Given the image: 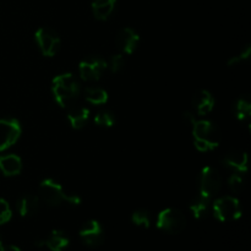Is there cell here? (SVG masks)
Segmentation results:
<instances>
[{
  "instance_id": "obj_5",
  "label": "cell",
  "mask_w": 251,
  "mask_h": 251,
  "mask_svg": "<svg viewBox=\"0 0 251 251\" xmlns=\"http://www.w3.org/2000/svg\"><path fill=\"white\" fill-rule=\"evenodd\" d=\"M39 50L44 56H54L61 47V39L59 34L50 27H41L34 33Z\"/></svg>"
},
{
  "instance_id": "obj_20",
  "label": "cell",
  "mask_w": 251,
  "mask_h": 251,
  "mask_svg": "<svg viewBox=\"0 0 251 251\" xmlns=\"http://www.w3.org/2000/svg\"><path fill=\"white\" fill-rule=\"evenodd\" d=\"M85 100L93 105H102L108 102V93L100 87H87L85 90Z\"/></svg>"
},
{
  "instance_id": "obj_6",
  "label": "cell",
  "mask_w": 251,
  "mask_h": 251,
  "mask_svg": "<svg viewBox=\"0 0 251 251\" xmlns=\"http://www.w3.org/2000/svg\"><path fill=\"white\" fill-rule=\"evenodd\" d=\"M66 191L53 179H44L39 185V196L47 205L55 207L66 200Z\"/></svg>"
},
{
  "instance_id": "obj_23",
  "label": "cell",
  "mask_w": 251,
  "mask_h": 251,
  "mask_svg": "<svg viewBox=\"0 0 251 251\" xmlns=\"http://www.w3.org/2000/svg\"><path fill=\"white\" fill-rule=\"evenodd\" d=\"M131 221L137 227L149 228L151 226V215L146 210H137L132 213Z\"/></svg>"
},
{
  "instance_id": "obj_12",
  "label": "cell",
  "mask_w": 251,
  "mask_h": 251,
  "mask_svg": "<svg viewBox=\"0 0 251 251\" xmlns=\"http://www.w3.org/2000/svg\"><path fill=\"white\" fill-rule=\"evenodd\" d=\"M193 107L199 115H206L212 112L215 107V98L208 91L200 90L194 95Z\"/></svg>"
},
{
  "instance_id": "obj_7",
  "label": "cell",
  "mask_w": 251,
  "mask_h": 251,
  "mask_svg": "<svg viewBox=\"0 0 251 251\" xmlns=\"http://www.w3.org/2000/svg\"><path fill=\"white\" fill-rule=\"evenodd\" d=\"M108 68L107 61L100 56H90L85 59L78 65V73L81 78L87 82L98 81L102 77L103 73Z\"/></svg>"
},
{
  "instance_id": "obj_22",
  "label": "cell",
  "mask_w": 251,
  "mask_h": 251,
  "mask_svg": "<svg viewBox=\"0 0 251 251\" xmlns=\"http://www.w3.org/2000/svg\"><path fill=\"white\" fill-rule=\"evenodd\" d=\"M95 124L98 126L112 127L115 124V115L109 110H100L96 114Z\"/></svg>"
},
{
  "instance_id": "obj_29",
  "label": "cell",
  "mask_w": 251,
  "mask_h": 251,
  "mask_svg": "<svg viewBox=\"0 0 251 251\" xmlns=\"http://www.w3.org/2000/svg\"><path fill=\"white\" fill-rule=\"evenodd\" d=\"M0 244H2V242H1V235H0Z\"/></svg>"
},
{
  "instance_id": "obj_1",
  "label": "cell",
  "mask_w": 251,
  "mask_h": 251,
  "mask_svg": "<svg viewBox=\"0 0 251 251\" xmlns=\"http://www.w3.org/2000/svg\"><path fill=\"white\" fill-rule=\"evenodd\" d=\"M81 92L80 83L70 73L55 76L51 82V93L61 108H70L75 104Z\"/></svg>"
},
{
  "instance_id": "obj_21",
  "label": "cell",
  "mask_w": 251,
  "mask_h": 251,
  "mask_svg": "<svg viewBox=\"0 0 251 251\" xmlns=\"http://www.w3.org/2000/svg\"><path fill=\"white\" fill-rule=\"evenodd\" d=\"M235 113L240 122H245L249 124L251 118V102L248 96L238 100L237 104H235Z\"/></svg>"
},
{
  "instance_id": "obj_8",
  "label": "cell",
  "mask_w": 251,
  "mask_h": 251,
  "mask_svg": "<svg viewBox=\"0 0 251 251\" xmlns=\"http://www.w3.org/2000/svg\"><path fill=\"white\" fill-rule=\"evenodd\" d=\"M21 125L14 118L0 119V152L10 149L21 136Z\"/></svg>"
},
{
  "instance_id": "obj_2",
  "label": "cell",
  "mask_w": 251,
  "mask_h": 251,
  "mask_svg": "<svg viewBox=\"0 0 251 251\" xmlns=\"http://www.w3.org/2000/svg\"><path fill=\"white\" fill-rule=\"evenodd\" d=\"M193 136L195 147L200 152L213 151L220 145L217 127L210 120H196L193 123Z\"/></svg>"
},
{
  "instance_id": "obj_11",
  "label": "cell",
  "mask_w": 251,
  "mask_h": 251,
  "mask_svg": "<svg viewBox=\"0 0 251 251\" xmlns=\"http://www.w3.org/2000/svg\"><path fill=\"white\" fill-rule=\"evenodd\" d=\"M139 43L140 36L137 34L136 31H134L130 27L120 29L117 36V39H115V44H117L118 49L124 54L134 53L136 50Z\"/></svg>"
},
{
  "instance_id": "obj_25",
  "label": "cell",
  "mask_w": 251,
  "mask_h": 251,
  "mask_svg": "<svg viewBox=\"0 0 251 251\" xmlns=\"http://www.w3.org/2000/svg\"><path fill=\"white\" fill-rule=\"evenodd\" d=\"M250 55H251V47H250V44H248L247 47H244V49H243V50L240 51L238 55L232 56V58L228 60V66L237 65V64H239V63H242V61L249 59Z\"/></svg>"
},
{
  "instance_id": "obj_17",
  "label": "cell",
  "mask_w": 251,
  "mask_h": 251,
  "mask_svg": "<svg viewBox=\"0 0 251 251\" xmlns=\"http://www.w3.org/2000/svg\"><path fill=\"white\" fill-rule=\"evenodd\" d=\"M68 235L61 230H53L47 239H44V247L50 251H63L69 247Z\"/></svg>"
},
{
  "instance_id": "obj_10",
  "label": "cell",
  "mask_w": 251,
  "mask_h": 251,
  "mask_svg": "<svg viewBox=\"0 0 251 251\" xmlns=\"http://www.w3.org/2000/svg\"><path fill=\"white\" fill-rule=\"evenodd\" d=\"M80 238L91 248L100 247L104 242V230L98 221H88L81 227Z\"/></svg>"
},
{
  "instance_id": "obj_27",
  "label": "cell",
  "mask_w": 251,
  "mask_h": 251,
  "mask_svg": "<svg viewBox=\"0 0 251 251\" xmlns=\"http://www.w3.org/2000/svg\"><path fill=\"white\" fill-rule=\"evenodd\" d=\"M11 208H10L9 203L4 199H0V225L9 222L11 220Z\"/></svg>"
},
{
  "instance_id": "obj_18",
  "label": "cell",
  "mask_w": 251,
  "mask_h": 251,
  "mask_svg": "<svg viewBox=\"0 0 251 251\" xmlns=\"http://www.w3.org/2000/svg\"><path fill=\"white\" fill-rule=\"evenodd\" d=\"M115 7V0H93L92 12L97 20L104 21L109 19Z\"/></svg>"
},
{
  "instance_id": "obj_4",
  "label": "cell",
  "mask_w": 251,
  "mask_h": 251,
  "mask_svg": "<svg viewBox=\"0 0 251 251\" xmlns=\"http://www.w3.org/2000/svg\"><path fill=\"white\" fill-rule=\"evenodd\" d=\"M157 228L169 234H179L186 227V218L176 208H166L157 217Z\"/></svg>"
},
{
  "instance_id": "obj_26",
  "label": "cell",
  "mask_w": 251,
  "mask_h": 251,
  "mask_svg": "<svg viewBox=\"0 0 251 251\" xmlns=\"http://www.w3.org/2000/svg\"><path fill=\"white\" fill-rule=\"evenodd\" d=\"M124 64L125 60L123 54H115V55H113L112 58H110L109 63H107V65L112 73H119L123 69V66H124Z\"/></svg>"
},
{
  "instance_id": "obj_14",
  "label": "cell",
  "mask_w": 251,
  "mask_h": 251,
  "mask_svg": "<svg viewBox=\"0 0 251 251\" xmlns=\"http://www.w3.org/2000/svg\"><path fill=\"white\" fill-rule=\"evenodd\" d=\"M22 171V161L16 154L0 156V172L5 176H19Z\"/></svg>"
},
{
  "instance_id": "obj_19",
  "label": "cell",
  "mask_w": 251,
  "mask_h": 251,
  "mask_svg": "<svg viewBox=\"0 0 251 251\" xmlns=\"http://www.w3.org/2000/svg\"><path fill=\"white\" fill-rule=\"evenodd\" d=\"M211 208V199L206 198L203 195H199L191 201L190 203V211L193 212L194 217L196 220H201L205 218L208 215Z\"/></svg>"
},
{
  "instance_id": "obj_3",
  "label": "cell",
  "mask_w": 251,
  "mask_h": 251,
  "mask_svg": "<svg viewBox=\"0 0 251 251\" xmlns=\"http://www.w3.org/2000/svg\"><path fill=\"white\" fill-rule=\"evenodd\" d=\"M213 216L220 222L235 221L242 216V206L238 199L233 196H223L217 199L212 206Z\"/></svg>"
},
{
  "instance_id": "obj_9",
  "label": "cell",
  "mask_w": 251,
  "mask_h": 251,
  "mask_svg": "<svg viewBox=\"0 0 251 251\" xmlns=\"http://www.w3.org/2000/svg\"><path fill=\"white\" fill-rule=\"evenodd\" d=\"M222 186L220 173L212 167H205L200 174V195L212 199L217 195Z\"/></svg>"
},
{
  "instance_id": "obj_16",
  "label": "cell",
  "mask_w": 251,
  "mask_h": 251,
  "mask_svg": "<svg viewBox=\"0 0 251 251\" xmlns=\"http://www.w3.org/2000/svg\"><path fill=\"white\" fill-rule=\"evenodd\" d=\"M16 208L19 211L20 216L22 217H29L33 216L39 208V198L32 194L21 196L16 203Z\"/></svg>"
},
{
  "instance_id": "obj_15",
  "label": "cell",
  "mask_w": 251,
  "mask_h": 251,
  "mask_svg": "<svg viewBox=\"0 0 251 251\" xmlns=\"http://www.w3.org/2000/svg\"><path fill=\"white\" fill-rule=\"evenodd\" d=\"M68 119L71 126L75 130H81L85 127L90 119V110L85 107H78V105H71L68 108Z\"/></svg>"
},
{
  "instance_id": "obj_13",
  "label": "cell",
  "mask_w": 251,
  "mask_h": 251,
  "mask_svg": "<svg viewBox=\"0 0 251 251\" xmlns=\"http://www.w3.org/2000/svg\"><path fill=\"white\" fill-rule=\"evenodd\" d=\"M223 163L228 167V168L234 169L235 172L239 173H247L248 171V154L247 152L238 151V150H233V151L228 152L223 158Z\"/></svg>"
},
{
  "instance_id": "obj_28",
  "label": "cell",
  "mask_w": 251,
  "mask_h": 251,
  "mask_svg": "<svg viewBox=\"0 0 251 251\" xmlns=\"http://www.w3.org/2000/svg\"><path fill=\"white\" fill-rule=\"evenodd\" d=\"M0 251H21V250H20V248L15 247V245L0 244Z\"/></svg>"
},
{
  "instance_id": "obj_24",
  "label": "cell",
  "mask_w": 251,
  "mask_h": 251,
  "mask_svg": "<svg viewBox=\"0 0 251 251\" xmlns=\"http://www.w3.org/2000/svg\"><path fill=\"white\" fill-rule=\"evenodd\" d=\"M244 176H243V173H239V172H235V173H233L232 176H229V179H228V186H229V189H232L234 193H238V191H240L243 189V186H244Z\"/></svg>"
}]
</instances>
